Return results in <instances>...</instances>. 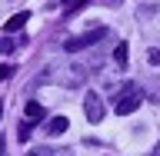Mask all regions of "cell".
I'll return each instance as SVG.
<instances>
[{
	"label": "cell",
	"instance_id": "10",
	"mask_svg": "<svg viewBox=\"0 0 160 156\" xmlns=\"http://www.w3.org/2000/svg\"><path fill=\"white\" fill-rule=\"evenodd\" d=\"M150 156H160V146H157V149H153V153H150Z\"/></svg>",
	"mask_w": 160,
	"mask_h": 156
},
{
	"label": "cell",
	"instance_id": "9",
	"mask_svg": "<svg viewBox=\"0 0 160 156\" xmlns=\"http://www.w3.org/2000/svg\"><path fill=\"white\" fill-rule=\"evenodd\" d=\"M10 77H13V67H10V63H0V83L10 80Z\"/></svg>",
	"mask_w": 160,
	"mask_h": 156
},
{
	"label": "cell",
	"instance_id": "3",
	"mask_svg": "<svg viewBox=\"0 0 160 156\" xmlns=\"http://www.w3.org/2000/svg\"><path fill=\"white\" fill-rule=\"evenodd\" d=\"M83 110H87L90 123H100V120H103V103H100L97 93H87V97H83Z\"/></svg>",
	"mask_w": 160,
	"mask_h": 156
},
{
	"label": "cell",
	"instance_id": "2",
	"mask_svg": "<svg viewBox=\"0 0 160 156\" xmlns=\"http://www.w3.org/2000/svg\"><path fill=\"white\" fill-rule=\"evenodd\" d=\"M140 100H143V97H140V90L133 87V83H127V90H123V97L117 100V106H113V110H117L120 116H127V113H133V110L140 106Z\"/></svg>",
	"mask_w": 160,
	"mask_h": 156
},
{
	"label": "cell",
	"instance_id": "7",
	"mask_svg": "<svg viewBox=\"0 0 160 156\" xmlns=\"http://www.w3.org/2000/svg\"><path fill=\"white\" fill-rule=\"evenodd\" d=\"M127 53H130L127 43H117V50H113V60H117V67H127Z\"/></svg>",
	"mask_w": 160,
	"mask_h": 156
},
{
	"label": "cell",
	"instance_id": "1",
	"mask_svg": "<svg viewBox=\"0 0 160 156\" xmlns=\"http://www.w3.org/2000/svg\"><path fill=\"white\" fill-rule=\"evenodd\" d=\"M107 37V27H93V30H87V33H80V37H73V40H67V50L70 53H77V50H87V47H93V43H100V40Z\"/></svg>",
	"mask_w": 160,
	"mask_h": 156
},
{
	"label": "cell",
	"instance_id": "5",
	"mask_svg": "<svg viewBox=\"0 0 160 156\" xmlns=\"http://www.w3.org/2000/svg\"><path fill=\"white\" fill-rule=\"evenodd\" d=\"M23 120H30V123H37V120H43V106H40L37 100H30L27 106H23Z\"/></svg>",
	"mask_w": 160,
	"mask_h": 156
},
{
	"label": "cell",
	"instance_id": "4",
	"mask_svg": "<svg viewBox=\"0 0 160 156\" xmlns=\"http://www.w3.org/2000/svg\"><path fill=\"white\" fill-rule=\"evenodd\" d=\"M27 20H30V13H27V10H20V13H13V17L3 23V30H7V33H17V30L27 27Z\"/></svg>",
	"mask_w": 160,
	"mask_h": 156
},
{
	"label": "cell",
	"instance_id": "8",
	"mask_svg": "<svg viewBox=\"0 0 160 156\" xmlns=\"http://www.w3.org/2000/svg\"><path fill=\"white\" fill-rule=\"evenodd\" d=\"M17 133H20V139L27 143V139H30V133H33V123H30V120H20V130H17Z\"/></svg>",
	"mask_w": 160,
	"mask_h": 156
},
{
	"label": "cell",
	"instance_id": "6",
	"mask_svg": "<svg viewBox=\"0 0 160 156\" xmlns=\"http://www.w3.org/2000/svg\"><path fill=\"white\" fill-rule=\"evenodd\" d=\"M67 126H70L67 116H53V120L47 123V133H50V136H60V133H67Z\"/></svg>",
	"mask_w": 160,
	"mask_h": 156
}]
</instances>
